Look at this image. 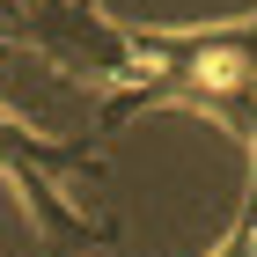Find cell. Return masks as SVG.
<instances>
[{"label":"cell","mask_w":257,"mask_h":257,"mask_svg":"<svg viewBox=\"0 0 257 257\" xmlns=\"http://www.w3.org/2000/svg\"><path fill=\"white\" fill-rule=\"evenodd\" d=\"M184 103L198 118L257 140V15L250 22H198V30H147V74L110 88L96 110L103 133H118L140 110Z\"/></svg>","instance_id":"obj_1"},{"label":"cell","mask_w":257,"mask_h":257,"mask_svg":"<svg viewBox=\"0 0 257 257\" xmlns=\"http://www.w3.org/2000/svg\"><path fill=\"white\" fill-rule=\"evenodd\" d=\"M8 44L37 52L44 66L74 81L125 88L147 74V30L103 22V8H88V0H8Z\"/></svg>","instance_id":"obj_2"},{"label":"cell","mask_w":257,"mask_h":257,"mask_svg":"<svg viewBox=\"0 0 257 257\" xmlns=\"http://www.w3.org/2000/svg\"><path fill=\"white\" fill-rule=\"evenodd\" d=\"M8 177H15V191H22V206H30V220H37V235H44V242L81 250V242H110V235H118V220H88V213H74V206L59 198V184L44 177V162L8 155Z\"/></svg>","instance_id":"obj_3"},{"label":"cell","mask_w":257,"mask_h":257,"mask_svg":"<svg viewBox=\"0 0 257 257\" xmlns=\"http://www.w3.org/2000/svg\"><path fill=\"white\" fill-rule=\"evenodd\" d=\"M213 257H257V184H250V206L235 213V228L220 235V250Z\"/></svg>","instance_id":"obj_4"},{"label":"cell","mask_w":257,"mask_h":257,"mask_svg":"<svg viewBox=\"0 0 257 257\" xmlns=\"http://www.w3.org/2000/svg\"><path fill=\"white\" fill-rule=\"evenodd\" d=\"M88 8H103V0H88Z\"/></svg>","instance_id":"obj_5"}]
</instances>
